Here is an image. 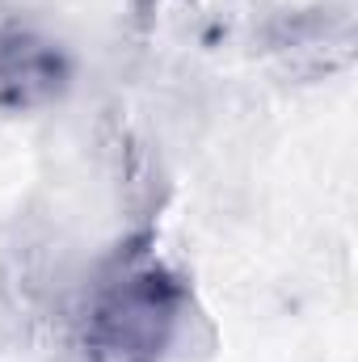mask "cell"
Listing matches in <instances>:
<instances>
[{"label":"cell","instance_id":"1","mask_svg":"<svg viewBox=\"0 0 358 362\" xmlns=\"http://www.w3.org/2000/svg\"><path fill=\"white\" fill-rule=\"evenodd\" d=\"M190 316V286L178 270L127 257L93 291L81 316L85 362H165Z\"/></svg>","mask_w":358,"mask_h":362},{"label":"cell","instance_id":"2","mask_svg":"<svg viewBox=\"0 0 358 362\" xmlns=\"http://www.w3.org/2000/svg\"><path fill=\"white\" fill-rule=\"evenodd\" d=\"M76 85L68 47L34 25H0V114H34L64 101Z\"/></svg>","mask_w":358,"mask_h":362},{"label":"cell","instance_id":"3","mask_svg":"<svg viewBox=\"0 0 358 362\" xmlns=\"http://www.w3.org/2000/svg\"><path fill=\"white\" fill-rule=\"evenodd\" d=\"M270 51L282 59L291 76L321 81L350 64L354 55V25L342 8H295L282 13L270 30Z\"/></svg>","mask_w":358,"mask_h":362}]
</instances>
